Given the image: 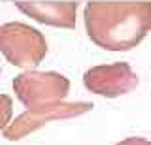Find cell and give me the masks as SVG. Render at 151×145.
I'll return each mask as SVG.
<instances>
[{"instance_id": "cell-2", "label": "cell", "mask_w": 151, "mask_h": 145, "mask_svg": "<svg viewBox=\"0 0 151 145\" xmlns=\"http://www.w3.org/2000/svg\"><path fill=\"white\" fill-rule=\"evenodd\" d=\"M0 51L9 64L32 70L47 55L45 36L27 23H6L0 26Z\"/></svg>"}, {"instance_id": "cell-5", "label": "cell", "mask_w": 151, "mask_h": 145, "mask_svg": "<svg viewBox=\"0 0 151 145\" xmlns=\"http://www.w3.org/2000/svg\"><path fill=\"white\" fill-rule=\"evenodd\" d=\"M140 79L129 62H113L93 66L83 74V85L89 92L106 98H117L134 91Z\"/></svg>"}, {"instance_id": "cell-4", "label": "cell", "mask_w": 151, "mask_h": 145, "mask_svg": "<svg viewBox=\"0 0 151 145\" xmlns=\"http://www.w3.org/2000/svg\"><path fill=\"white\" fill-rule=\"evenodd\" d=\"M91 102H57V104H47L40 107H32L27 109L25 113L17 115L9 124L2 130L4 138L9 141H17L23 139L30 132L42 128L44 124L51 123V121H60V119H72V117H79L83 113H89L93 109Z\"/></svg>"}, {"instance_id": "cell-7", "label": "cell", "mask_w": 151, "mask_h": 145, "mask_svg": "<svg viewBox=\"0 0 151 145\" xmlns=\"http://www.w3.org/2000/svg\"><path fill=\"white\" fill-rule=\"evenodd\" d=\"M13 115V102L8 94H0V132L9 124Z\"/></svg>"}, {"instance_id": "cell-1", "label": "cell", "mask_w": 151, "mask_h": 145, "mask_svg": "<svg viewBox=\"0 0 151 145\" xmlns=\"http://www.w3.org/2000/svg\"><path fill=\"white\" fill-rule=\"evenodd\" d=\"M85 30L106 51H130L151 30V2H87Z\"/></svg>"}, {"instance_id": "cell-3", "label": "cell", "mask_w": 151, "mask_h": 145, "mask_svg": "<svg viewBox=\"0 0 151 145\" xmlns=\"http://www.w3.org/2000/svg\"><path fill=\"white\" fill-rule=\"evenodd\" d=\"M13 92L27 109L63 102L70 91V81L59 72L25 70L13 79Z\"/></svg>"}, {"instance_id": "cell-9", "label": "cell", "mask_w": 151, "mask_h": 145, "mask_svg": "<svg viewBox=\"0 0 151 145\" xmlns=\"http://www.w3.org/2000/svg\"><path fill=\"white\" fill-rule=\"evenodd\" d=\"M0 76H2V68H0Z\"/></svg>"}, {"instance_id": "cell-8", "label": "cell", "mask_w": 151, "mask_h": 145, "mask_svg": "<svg viewBox=\"0 0 151 145\" xmlns=\"http://www.w3.org/2000/svg\"><path fill=\"white\" fill-rule=\"evenodd\" d=\"M117 145H151V141L145 138H125Z\"/></svg>"}, {"instance_id": "cell-6", "label": "cell", "mask_w": 151, "mask_h": 145, "mask_svg": "<svg viewBox=\"0 0 151 145\" xmlns=\"http://www.w3.org/2000/svg\"><path fill=\"white\" fill-rule=\"evenodd\" d=\"M15 8L27 17L42 25L59 26V29H74L78 19L79 2L63 0V2H15Z\"/></svg>"}]
</instances>
